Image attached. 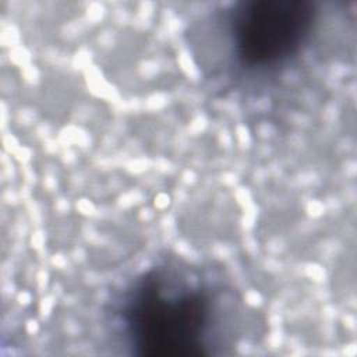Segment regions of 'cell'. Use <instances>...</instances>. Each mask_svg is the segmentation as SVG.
<instances>
[{
    "label": "cell",
    "instance_id": "1",
    "mask_svg": "<svg viewBox=\"0 0 357 357\" xmlns=\"http://www.w3.org/2000/svg\"><path fill=\"white\" fill-rule=\"evenodd\" d=\"M222 293L192 268L162 262L123 291L117 322L131 353L146 357L211 354L219 335Z\"/></svg>",
    "mask_w": 357,
    "mask_h": 357
},
{
    "label": "cell",
    "instance_id": "2",
    "mask_svg": "<svg viewBox=\"0 0 357 357\" xmlns=\"http://www.w3.org/2000/svg\"><path fill=\"white\" fill-rule=\"evenodd\" d=\"M318 24L310 0H241L216 15L230 61L248 75L276 73L308 46Z\"/></svg>",
    "mask_w": 357,
    "mask_h": 357
}]
</instances>
